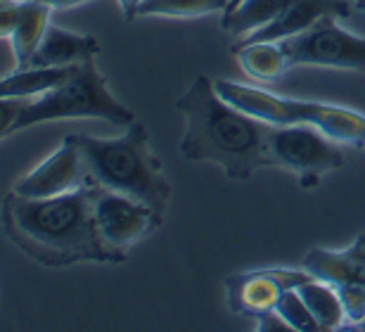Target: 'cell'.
Instances as JSON below:
<instances>
[{"mask_svg": "<svg viewBox=\"0 0 365 332\" xmlns=\"http://www.w3.org/2000/svg\"><path fill=\"white\" fill-rule=\"evenodd\" d=\"M232 53L237 57V64L250 79L259 84H275L289 69L287 55L280 43H264V41H240L232 46Z\"/></svg>", "mask_w": 365, "mask_h": 332, "instance_id": "obj_16", "label": "cell"}, {"mask_svg": "<svg viewBox=\"0 0 365 332\" xmlns=\"http://www.w3.org/2000/svg\"><path fill=\"white\" fill-rule=\"evenodd\" d=\"M240 3H242V0H230V5H228V10H232V7H237ZM228 10H225V12H228Z\"/></svg>", "mask_w": 365, "mask_h": 332, "instance_id": "obj_25", "label": "cell"}, {"mask_svg": "<svg viewBox=\"0 0 365 332\" xmlns=\"http://www.w3.org/2000/svg\"><path fill=\"white\" fill-rule=\"evenodd\" d=\"M289 66H325V69L365 71V39L337 24L327 14L306 31L280 43Z\"/></svg>", "mask_w": 365, "mask_h": 332, "instance_id": "obj_7", "label": "cell"}, {"mask_svg": "<svg viewBox=\"0 0 365 332\" xmlns=\"http://www.w3.org/2000/svg\"><path fill=\"white\" fill-rule=\"evenodd\" d=\"M81 186H88L83 154L76 136L69 133L53 154H48L38 166L14 181L12 190L24 197H57L78 190Z\"/></svg>", "mask_w": 365, "mask_h": 332, "instance_id": "obj_9", "label": "cell"}, {"mask_svg": "<svg viewBox=\"0 0 365 332\" xmlns=\"http://www.w3.org/2000/svg\"><path fill=\"white\" fill-rule=\"evenodd\" d=\"M349 17L351 14V3L349 0H294L275 21L259 29L250 36H242L240 41H264V43H282L292 36L306 31L316 24L318 19L327 17Z\"/></svg>", "mask_w": 365, "mask_h": 332, "instance_id": "obj_11", "label": "cell"}, {"mask_svg": "<svg viewBox=\"0 0 365 332\" xmlns=\"http://www.w3.org/2000/svg\"><path fill=\"white\" fill-rule=\"evenodd\" d=\"M275 311L280 313V318L287 323L289 330L294 332H320L318 321L313 318L311 308L306 306L302 294L297 290H284L275 304Z\"/></svg>", "mask_w": 365, "mask_h": 332, "instance_id": "obj_20", "label": "cell"}, {"mask_svg": "<svg viewBox=\"0 0 365 332\" xmlns=\"http://www.w3.org/2000/svg\"><path fill=\"white\" fill-rule=\"evenodd\" d=\"M185 119L178 150L190 161H211L232 181H247L259 168L275 166L273 124L242 112L221 98L209 76H195L176 100Z\"/></svg>", "mask_w": 365, "mask_h": 332, "instance_id": "obj_2", "label": "cell"}, {"mask_svg": "<svg viewBox=\"0 0 365 332\" xmlns=\"http://www.w3.org/2000/svg\"><path fill=\"white\" fill-rule=\"evenodd\" d=\"M356 3H359L361 7H365V0H356Z\"/></svg>", "mask_w": 365, "mask_h": 332, "instance_id": "obj_26", "label": "cell"}, {"mask_svg": "<svg viewBox=\"0 0 365 332\" xmlns=\"http://www.w3.org/2000/svg\"><path fill=\"white\" fill-rule=\"evenodd\" d=\"M74 136L91 186L140 199L162 213L166 211L173 188L143 124L133 121L119 138H93L86 133Z\"/></svg>", "mask_w": 365, "mask_h": 332, "instance_id": "obj_3", "label": "cell"}, {"mask_svg": "<svg viewBox=\"0 0 365 332\" xmlns=\"http://www.w3.org/2000/svg\"><path fill=\"white\" fill-rule=\"evenodd\" d=\"M62 119H100L114 126H130L135 114L109 91L95 60L83 62L69 81L41 98H0L3 138Z\"/></svg>", "mask_w": 365, "mask_h": 332, "instance_id": "obj_4", "label": "cell"}, {"mask_svg": "<svg viewBox=\"0 0 365 332\" xmlns=\"http://www.w3.org/2000/svg\"><path fill=\"white\" fill-rule=\"evenodd\" d=\"M121 7V14H123V19L130 21V19H135L138 17V7H140L143 0H116Z\"/></svg>", "mask_w": 365, "mask_h": 332, "instance_id": "obj_22", "label": "cell"}, {"mask_svg": "<svg viewBox=\"0 0 365 332\" xmlns=\"http://www.w3.org/2000/svg\"><path fill=\"white\" fill-rule=\"evenodd\" d=\"M354 242H356V245H359V247L363 249V252H365V233H363V235H359V238H356Z\"/></svg>", "mask_w": 365, "mask_h": 332, "instance_id": "obj_24", "label": "cell"}, {"mask_svg": "<svg viewBox=\"0 0 365 332\" xmlns=\"http://www.w3.org/2000/svg\"><path fill=\"white\" fill-rule=\"evenodd\" d=\"M38 3H46V5L53 7V10H69V7H78V5L91 3V0H38Z\"/></svg>", "mask_w": 365, "mask_h": 332, "instance_id": "obj_23", "label": "cell"}, {"mask_svg": "<svg viewBox=\"0 0 365 332\" xmlns=\"http://www.w3.org/2000/svg\"><path fill=\"white\" fill-rule=\"evenodd\" d=\"M297 292L302 294L306 306L311 308L313 318H316L320 326V332L344 330L346 316H344V306H341L337 287L325 283V280L311 278V280H306L304 285H299Z\"/></svg>", "mask_w": 365, "mask_h": 332, "instance_id": "obj_18", "label": "cell"}, {"mask_svg": "<svg viewBox=\"0 0 365 332\" xmlns=\"http://www.w3.org/2000/svg\"><path fill=\"white\" fill-rule=\"evenodd\" d=\"M230 0H143L138 17H173L195 19L204 14H223Z\"/></svg>", "mask_w": 365, "mask_h": 332, "instance_id": "obj_19", "label": "cell"}, {"mask_svg": "<svg viewBox=\"0 0 365 332\" xmlns=\"http://www.w3.org/2000/svg\"><path fill=\"white\" fill-rule=\"evenodd\" d=\"M271 152L275 166L299 176V186L313 190L327 173L344 164L339 143L316 126H273Z\"/></svg>", "mask_w": 365, "mask_h": 332, "instance_id": "obj_6", "label": "cell"}, {"mask_svg": "<svg viewBox=\"0 0 365 332\" xmlns=\"http://www.w3.org/2000/svg\"><path fill=\"white\" fill-rule=\"evenodd\" d=\"M284 287L275 278L273 268H261L250 273H237L225 280V299L232 313L259 318L268 311H275Z\"/></svg>", "mask_w": 365, "mask_h": 332, "instance_id": "obj_12", "label": "cell"}, {"mask_svg": "<svg viewBox=\"0 0 365 332\" xmlns=\"http://www.w3.org/2000/svg\"><path fill=\"white\" fill-rule=\"evenodd\" d=\"M216 91L223 100L242 112L264 119L273 126H316L341 145H365V114L356 109L277 95L264 88L237 84V81L216 79Z\"/></svg>", "mask_w": 365, "mask_h": 332, "instance_id": "obj_5", "label": "cell"}, {"mask_svg": "<svg viewBox=\"0 0 365 332\" xmlns=\"http://www.w3.org/2000/svg\"><path fill=\"white\" fill-rule=\"evenodd\" d=\"M162 211L155 206L121 193L100 188L95 199V221L102 242L121 263L128 259V249L152 235L162 226Z\"/></svg>", "mask_w": 365, "mask_h": 332, "instance_id": "obj_8", "label": "cell"}, {"mask_svg": "<svg viewBox=\"0 0 365 332\" xmlns=\"http://www.w3.org/2000/svg\"><path fill=\"white\" fill-rule=\"evenodd\" d=\"M100 53V43L95 36L74 34L69 29L50 24L43 36L38 50L31 57V66H74L95 60Z\"/></svg>", "mask_w": 365, "mask_h": 332, "instance_id": "obj_13", "label": "cell"}, {"mask_svg": "<svg viewBox=\"0 0 365 332\" xmlns=\"http://www.w3.org/2000/svg\"><path fill=\"white\" fill-rule=\"evenodd\" d=\"M302 268L334 287L341 283H365V252L356 242L346 249L313 247L304 256Z\"/></svg>", "mask_w": 365, "mask_h": 332, "instance_id": "obj_14", "label": "cell"}, {"mask_svg": "<svg viewBox=\"0 0 365 332\" xmlns=\"http://www.w3.org/2000/svg\"><path fill=\"white\" fill-rule=\"evenodd\" d=\"M74 66H21L0 81V98H41L78 71Z\"/></svg>", "mask_w": 365, "mask_h": 332, "instance_id": "obj_15", "label": "cell"}, {"mask_svg": "<svg viewBox=\"0 0 365 332\" xmlns=\"http://www.w3.org/2000/svg\"><path fill=\"white\" fill-rule=\"evenodd\" d=\"M292 3L294 0H242L237 7L223 12L221 29L225 34L242 39L275 21Z\"/></svg>", "mask_w": 365, "mask_h": 332, "instance_id": "obj_17", "label": "cell"}, {"mask_svg": "<svg viewBox=\"0 0 365 332\" xmlns=\"http://www.w3.org/2000/svg\"><path fill=\"white\" fill-rule=\"evenodd\" d=\"M50 12L53 7L38 0H0V36L12 41L21 66H29L38 50L50 26Z\"/></svg>", "mask_w": 365, "mask_h": 332, "instance_id": "obj_10", "label": "cell"}, {"mask_svg": "<svg viewBox=\"0 0 365 332\" xmlns=\"http://www.w3.org/2000/svg\"><path fill=\"white\" fill-rule=\"evenodd\" d=\"M341 306H344V330H359L365 321V283H341L337 285Z\"/></svg>", "mask_w": 365, "mask_h": 332, "instance_id": "obj_21", "label": "cell"}, {"mask_svg": "<svg viewBox=\"0 0 365 332\" xmlns=\"http://www.w3.org/2000/svg\"><path fill=\"white\" fill-rule=\"evenodd\" d=\"M363 147H365V145H363Z\"/></svg>", "mask_w": 365, "mask_h": 332, "instance_id": "obj_27", "label": "cell"}, {"mask_svg": "<svg viewBox=\"0 0 365 332\" xmlns=\"http://www.w3.org/2000/svg\"><path fill=\"white\" fill-rule=\"evenodd\" d=\"M98 190L91 183L57 197H24L10 190L3 199L5 235L46 268L121 263L100 238L95 221Z\"/></svg>", "mask_w": 365, "mask_h": 332, "instance_id": "obj_1", "label": "cell"}]
</instances>
